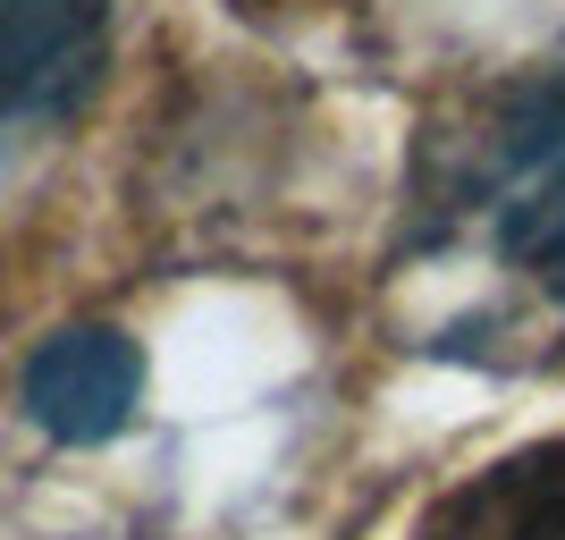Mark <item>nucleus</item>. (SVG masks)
<instances>
[{
	"label": "nucleus",
	"instance_id": "20e7f679",
	"mask_svg": "<svg viewBox=\"0 0 565 540\" xmlns=\"http://www.w3.org/2000/svg\"><path fill=\"white\" fill-rule=\"evenodd\" d=\"M414 540H565V440L515 447L456 481Z\"/></svg>",
	"mask_w": 565,
	"mask_h": 540
},
{
	"label": "nucleus",
	"instance_id": "f03ea898",
	"mask_svg": "<svg viewBox=\"0 0 565 540\" xmlns=\"http://www.w3.org/2000/svg\"><path fill=\"white\" fill-rule=\"evenodd\" d=\"M136 398H143V354L118 329H60L25 363V414L60 447H94L110 431H127Z\"/></svg>",
	"mask_w": 565,
	"mask_h": 540
},
{
	"label": "nucleus",
	"instance_id": "7ed1b4c3",
	"mask_svg": "<svg viewBox=\"0 0 565 540\" xmlns=\"http://www.w3.org/2000/svg\"><path fill=\"white\" fill-rule=\"evenodd\" d=\"M548 161H565V68L507 85L498 102H481L465 136H448V194L490 203V194L541 178Z\"/></svg>",
	"mask_w": 565,
	"mask_h": 540
},
{
	"label": "nucleus",
	"instance_id": "f257e3e1",
	"mask_svg": "<svg viewBox=\"0 0 565 540\" xmlns=\"http://www.w3.org/2000/svg\"><path fill=\"white\" fill-rule=\"evenodd\" d=\"M110 0H0V127L68 118L102 85Z\"/></svg>",
	"mask_w": 565,
	"mask_h": 540
},
{
	"label": "nucleus",
	"instance_id": "39448f33",
	"mask_svg": "<svg viewBox=\"0 0 565 540\" xmlns=\"http://www.w3.org/2000/svg\"><path fill=\"white\" fill-rule=\"evenodd\" d=\"M507 262L532 287H548L557 313H565V161L532 194H515V212H507Z\"/></svg>",
	"mask_w": 565,
	"mask_h": 540
}]
</instances>
